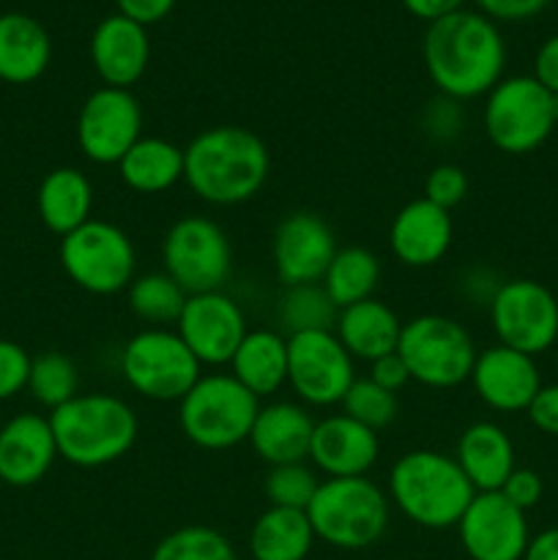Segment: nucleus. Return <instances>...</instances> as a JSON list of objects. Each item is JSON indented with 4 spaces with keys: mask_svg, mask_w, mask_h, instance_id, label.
Segmentation results:
<instances>
[{
    "mask_svg": "<svg viewBox=\"0 0 558 560\" xmlns=\"http://www.w3.org/2000/svg\"><path fill=\"white\" fill-rule=\"evenodd\" d=\"M370 381L377 383L381 388H386V392L397 394L410 383V372L408 366H405V361L399 359V353H388L383 355V359L372 361Z\"/></svg>",
    "mask_w": 558,
    "mask_h": 560,
    "instance_id": "44",
    "label": "nucleus"
},
{
    "mask_svg": "<svg viewBox=\"0 0 558 560\" xmlns=\"http://www.w3.org/2000/svg\"><path fill=\"white\" fill-rule=\"evenodd\" d=\"M337 249V235L326 219L312 211H295L274 230V271L284 288L321 282Z\"/></svg>",
    "mask_w": 558,
    "mask_h": 560,
    "instance_id": "17",
    "label": "nucleus"
},
{
    "mask_svg": "<svg viewBox=\"0 0 558 560\" xmlns=\"http://www.w3.org/2000/svg\"><path fill=\"white\" fill-rule=\"evenodd\" d=\"M465 129V113L460 102L446 96H438L430 102L421 113V131L430 137L432 142H452L463 135Z\"/></svg>",
    "mask_w": 558,
    "mask_h": 560,
    "instance_id": "39",
    "label": "nucleus"
},
{
    "mask_svg": "<svg viewBox=\"0 0 558 560\" xmlns=\"http://www.w3.org/2000/svg\"><path fill=\"white\" fill-rule=\"evenodd\" d=\"M58 457L74 468H104L131 452L140 435L135 408L113 394H77L71 402L49 410Z\"/></svg>",
    "mask_w": 558,
    "mask_h": 560,
    "instance_id": "3",
    "label": "nucleus"
},
{
    "mask_svg": "<svg viewBox=\"0 0 558 560\" xmlns=\"http://www.w3.org/2000/svg\"><path fill=\"white\" fill-rule=\"evenodd\" d=\"M260 399L230 372L202 375L178 402V427L186 441L206 452H228L249 441Z\"/></svg>",
    "mask_w": 558,
    "mask_h": 560,
    "instance_id": "6",
    "label": "nucleus"
},
{
    "mask_svg": "<svg viewBox=\"0 0 558 560\" xmlns=\"http://www.w3.org/2000/svg\"><path fill=\"white\" fill-rule=\"evenodd\" d=\"M31 355L20 342L0 339V402L16 397L27 388V375H31Z\"/></svg>",
    "mask_w": 558,
    "mask_h": 560,
    "instance_id": "40",
    "label": "nucleus"
},
{
    "mask_svg": "<svg viewBox=\"0 0 558 560\" xmlns=\"http://www.w3.org/2000/svg\"><path fill=\"white\" fill-rule=\"evenodd\" d=\"M315 539L337 550H367L388 530V495L367 476L323 479L306 506Z\"/></svg>",
    "mask_w": 558,
    "mask_h": 560,
    "instance_id": "5",
    "label": "nucleus"
},
{
    "mask_svg": "<svg viewBox=\"0 0 558 560\" xmlns=\"http://www.w3.org/2000/svg\"><path fill=\"white\" fill-rule=\"evenodd\" d=\"M337 315L339 310L328 299L321 282L290 284L277 301V320L284 337H293L301 331H326V328H334Z\"/></svg>",
    "mask_w": 558,
    "mask_h": 560,
    "instance_id": "33",
    "label": "nucleus"
},
{
    "mask_svg": "<svg viewBox=\"0 0 558 560\" xmlns=\"http://www.w3.org/2000/svg\"><path fill=\"white\" fill-rule=\"evenodd\" d=\"M120 372L131 392L153 402H181L202 377V364L170 328H142L120 353Z\"/></svg>",
    "mask_w": 558,
    "mask_h": 560,
    "instance_id": "9",
    "label": "nucleus"
},
{
    "mask_svg": "<svg viewBox=\"0 0 558 560\" xmlns=\"http://www.w3.org/2000/svg\"><path fill=\"white\" fill-rule=\"evenodd\" d=\"M175 3H178V0H115L118 14L129 16V20L140 22V25L146 27L156 25L164 16L173 14Z\"/></svg>",
    "mask_w": 558,
    "mask_h": 560,
    "instance_id": "45",
    "label": "nucleus"
},
{
    "mask_svg": "<svg viewBox=\"0 0 558 560\" xmlns=\"http://www.w3.org/2000/svg\"><path fill=\"white\" fill-rule=\"evenodd\" d=\"M490 323L498 345L539 355L558 339V299L534 279H509L490 299Z\"/></svg>",
    "mask_w": 558,
    "mask_h": 560,
    "instance_id": "13",
    "label": "nucleus"
},
{
    "mask_svg": "<svg viewBox=\"0 0 558 560\" xmlns=\"http://www.w3.org/2000/svg\"><path fill=\"white\" fill-rule=\"evenodd\" d=\"M246 331L244 310L224 290L189 295L175 323V334L202 366H228Z\"/></svg>",
    "mask_w": 558,
    "mask_h": 560,
    "instance_id": "15",
    "label": "nucleus"
},
{
    "mask_svg": "<svg viewBox=\"0 0 558 560\" xmlns=\"http://www.w3.org/2000/svg\"><path fill=\"white\" fill-rule=\"evenodd\" d=\"M342 413L350 416L359 424L370 427V430H386L394 419H397V394L386 392L370 377H356L353 386L348 388L342 402Z\"/></svg>",
    "mask_w": 558,
    "mask_h": 560,
    "instance_id": "36",
    "label": "nucleus"
},
{
    "mask_svg": "<svg viewBox=\"0 0 558 560\" xmlns=\"http://www.w3.org/2000/svg\"><path fill=\"white\" fill-rule=\"evenodd\" d=\"M356 381L353 355L342 348L334 328L288 337V386L301 405L334 408Z\"/></svg>",
    "mask_w": 558,
    "mask_h": 560,
    "instance_id": "12",
    "label": "nucleus"
},
{
    "mask_svg": "<svg viewBox=\"0 0 558 560\" xmlns=\"http://www.w3.org/2000/svg\"><path fill=\"white\" fill-rule=\"evenodd\" d=\"M315 530L301 509L268 506L249 530L252 560H306Z\"/></svg>",
    "mask_w": 558,
    "mask_h": 560,
    "instance_id": "30",
    "label": "nucleus"
},
{
    "mask_svg": "<svg viewBox=\"0 0 558 560\" xmlns=\"http://www.w3.org/2000/svg\"><path fill=\"white\" fill-rule=\"evenodd\" d=\"M454 241L452 213L435 202L410 200L394 213L388 224V246L392 255L408 268H430L446 257Z\"/></svg>",
    "mask_w": 558,
    "mask_h": 560,
    "instance_id": "21",
    "label": "nucleus"
},
{
    "mask_svg": "<svg viewBox=\"0 0 558 560\" xmlns=\"http://www.w3.org/2000/svg\"><path fill=\"white\" fill-rule=\"evenodd\" d=\"M151 60V38L148 27L124 14H109L93 27L91 63L98 80L109 88L131 91L142 80Z\"/></svg>",
    "mask_w": 558,
    "mask_h": 560,
    "instance_id": "20",
    "label": "nucleus"
},
{
    "mask_svg": "<svg viewBox=\"0 0 558 560\" xmlns=\"http://www.w3.org/2000/svg\"><path fill=\"white\" fill-rule=\"evenodd\" d=\"M58 459L49 419L20 413L0 427V481L16 490L38 485Z\"/></svg>",
    "mask_w": 558,
    "mask_h": 560,
    "instance_id": "22",
    "label": "nucleus"
},
{
    "mask_svg": "<svg viewBox=\"0 0 558 560\" xmlns=\"http://www.w3.org/2000/svg\"><path fill=\"white\" fill-rule=\"evenodd\" d=\"M317 487H321V479H317L315 468H310L304 463H290L268 470L263 490H266V498L271 506L301 509V512H306L310 501L315 498Z\"/></svg>",
    "mask_w": 558,
    "mask_h": 560,
    "instance_id": "37",
    "label": "nucleus"
},
{
    "mask_svg": "<svg viewBox=\"0 0 558 560\" xmlns=\"http://www.w3.org/2000/svg\"><path fill=\"white\" fill-rule=\"evenodd\" d=\"M142 104L126 88L102 85L82 102L77 145L93 164H115L142 137Z\"/></svg>",
    "mask_w": 558,
    "mask_h": 560,
    "instance_id": "14",
    "label": "nucleus"
},
{
    "mask_svg": "<svg viewBox=\"0 0 558 560\" xmlns=\"http://www.w3.org/2000/svg\"><path fill=\"white\" fill-rule=\"evenodd\" d=\"M118 175L137 195H162L184 180V148L164 137H140L118 162Z\"/></svg>",
    "mask_w": 558,
    "mask_h": 560,
    "instance_id": "29",
    "label": "nucleus"
},
{
    "mask_svg": "<svg viewBox=\"0 0 558 560\" xmlns=\"http://www.w3.org/2000/svg\"><path fill=\"white\" fill-rule=\"evenodd\" d=\"M49 60L53 42L42 22L20 11L0 14V80L9 85L36 82L47 71Z\"/></svg>",
    "mask_w": 558,
    "mask_h": 560,
    "instance_id": "26",
    "label": "nucleus"
},
{
    "mask_svg": "<svg viewBox=\"0 0 558 560\" xmlns=\"http://www.w3.org/2000/svg\"><path fill=\"white\" fill-rule=\"evenodd\" d=\"M397 353L410 381L438 392L463 386L479 355L468 328L446 315H419L403 323Z\"/></svg>",
    "mask_w": 558,
    "mask_h": 560,
    "instance_id": "8",
    "label": "nucleus"
},
{
    "mask_svg": "<svg viewBox=\"0 0 558 560\" xmlns=\"http://www.w3.org/2000/svg\"><path fill=\"white\" fill-rule=\"evenodd\" d=\"M151 560H239L233 541L208 525H184L153 547Z\"/></svg>",
    "mask_w": 558,
    "mask_h": 560,
    "instance_id": "35",
    "label": "nucleus"
},
{
    "mask_svg": "<svg viewBox=\"0 0 558 560\" xmlns=\"http://www.w3.org/2000/svg\"><path fill=\"white\" fill-rule=\"evenodd\" d=\"M550 0H476L479 11L492 22H523L545 11Z\"/></svg>",
    "mask_w": 558,
    "mask_h": 560,
    "instance_id": "42",
    "label": "nucleus"
},
{
    "mask_svg": "<svg viewBox=\"0 0 558 560\" xmlns=\"http://www.w3.org/2000/svg\"><path fill=\"white\" fill-rule=\"evenodd\" d=\"M534 80L545 85L550 93H558V33L536 49Z\"/></svg>",
    "mask_w": 558,
    "mask_h": 560,
    "instance_id": "46",
    "label": "nucleus"
},
{
    "mask_svg": "<svg viewBox=\"0 0 558 560\" xmlns=\"http://www.w3.org/2000/svg\"><path fill=\"white\" fill-rule=\"evenodd\" d=\"M465 3H468V0H403L405 11L414 14L416 20H425L427 25L454 14V11L465 9Z\"/></svg>",
    "mask_w": 558,
    "mask_h": 560,
    "instance_id": "47",
    "label": "nucleus"
},
{
    "mask_svg": "<svg viewBox=\"0 0 558 560\" xmlns=\"http://www.w3.org/2000/svg\"><path fill=\"white\" fill-rule=\"evenodd\" d=\"M334 334L353 359L372 364L375 359L397 353L403 320H399L392 306L372 295V299L339 310Z\"/></svg>",
    "mask_w": 558,
    "mask_h": 560,
    "instance_id": "25",
    "label": "nucleus"
},
{
    "mask_svg": "<svg viewBox=\"0 0 558 560\" xmlns=\"http://www.w3.org/2000/svg\"><path fill=\"white\" fill-rule=\"evenodd\" d=\"M189 295L181 290L175 279H170L164 271L142 273L131 279L126 288V301L137 320L148 323V328H167L175 326L184 312V304Z\"/></svg>",
    "mask_w": 558,
    "mask_h": 560,
    "instance_id": "32",
    "label": "nucleus"
},
{
    "mask_svg": "<svg viewBox=\"0 0 558 560\" xmlns=\"http://www.w3.org/2000/svg\"><path fill=\"white\" fill-rule=\"evenodd\" d=\"M523 560H558V528H547L531 536V545Z\"/></svg>",
    "mask_w": 558,
    "mask_h": 560,
    "instance_id": "48",
    "label": "nucleus"
},
{
    "mask_svg": "<svg viewBox=\"0 0 558 560\" xmlns=\"http://www.w3.org/2000/svg\"><path fill=\"white\" fill-rule=\"evenodd\" d=\"M452 457L476 492H498L518 468L512 438L492 421H474L465 427Z\"/></svg>",
    "mask_w": 558,
    "mask_h": 560,
    "instance_id": "24",
    "label": "nucleus"
},
{
    "mask_svg": "<svg viewBox=\"0 0 558 560\" xmlns=\"http://www.w3.org/2000/svg\"><path fill=\"white\" fill-rule=\"evenodd\" d=\"M457 536L470 560H523L531 545L525 512L501 492H476L460 517Z\"/></svg>",
    "mask_w": 558,
    "mask_h": 560,
    "instance_id": "16",
    "label": "nucleus"
},
{
    "mask_svg": "<svg viewBox=\"0 0 558 560\" xmlns=\"http://www.w3.org/2000/svg\"><path fill=\"white\" fill-rule=\"evenodd\" d=\"M164 273L186 295L224 290L233 277V244L208 217H181L162 241Z\"/></svg>",
    "mask_w": 558,
    "mask_h": 560,
    "instance_id": "11",
    "label": "nucleus"
},
{
    "mask_svg": "<svg viewBox=\"0 0 558 560\" xmlns=\"http://www.w3.org/2000/svg\"><path fill=\"white\" fill-rule=\"evenodd\" d=\"M381 457L377 432L359 424L350 416L334 413L315 421L310 443V459L326 479H353L367 476Z\"/></svg>",
    "mask_w": 558,
    "mask_h": 560,
    "instance_id": "19",
    "label": "nucleus"
},
{
    "mask_svg": "<svg viewBox=\"0 0 558 560\" xmlns=\"http://www.w3.org/2000/svg\"><path fill=\"white\" fill-rule=\"evenodd\" d=\"M377 282H381V260H377L375 252L364 249V246L337 249V255L328 262L326 273L321 279L323 290H326L337 310L372 299Z\"/></svg>",
    "mask_w": 558,
    "mask_h": 560,
    "instance_id": "31",
    "label": "nucleus"
},
{
    "mask_svg": "<svg viewBox=\"0 0 558 560\" xmlns=\"http://www.w3.org/2000/svg\"><path fill=\"white\" fill-rule=\"evenodd\" d=\"M271 173L266 142L244 126H211L184 148V180L208 206L230 208L260 195Z\"/></svg>",
    "mask_w": 558,
    "mask_h": 560,
    "instance_id": "2",
    "label": "nucleus"
},
{
    "mask_svg": "<svg viewBox=\"0 0 558 560\" xmlns=\"http://www.w3.org/2000/svg\"><path fill=\"white\" fill-rule=\"evenodd\" d=\"M468 175L457 164H438L425 178V200L435 202L438 208L449 213L468 197Z\"/></svg>",
    "mask_w": 558,
    "mask_h": 560,
    "instance_id": "38",
    "label": "nucleus"
},
{
    "mask_svg": "<svg viewBox=\"0 0 558 560\" xmlns=\"http://www.w3.org/2000/svg\"><path fill=\"white\" fill-rule=\"evenodd\" d=\"M553 118H556V126H558V93H553Z\"/></svg>",
    "mask_w": 558,
    "mask_h": 560,
    "instance_id": "49",
    "label": "nucleus"
},
{
    "mask_svg": "<svg viewBox=\"0 0 558 560\" xmlns=\"http://www.w3.org/2000/svg\"><path fill=\"white\" fill-rule=\"evenodd\" d=\"M481 126L492 145L509 156H525L550 140L556 129L553 93L534 74L503 77L485 96Z\"/></svg>",
    "mask_w": 558,
    "mask_h": 560,
    "instance_id": "7",
    "label": "nucleus"
},
{
    "mask_svg": "<svg viewBox=\"0 0 558 560\" xmlns=\"http://www.w3.org/2000/svg\"><path fill=\"white\" fill-rule=\"evenodd\" d=\"M315 432V419L306 405L271 402L260 405L249 432V446L268 468L310 459V443Z\"/></svg>",
    "mask_w": 558,
    "mask_h": 560,
    "instance_id": "23",
    "label": "nucleus"
},
{
    "mask_svg": "<svg viewBox=\"0 0 558 560\" xmlns=\"http://www.w3.org/2000/svg\"><path fill=\"white\" fill-rule=\"evenodd\" d=\"M421 58L441 96L468 102L487 96L503 80L507 44L490 16L460 9L427 25Z\"/></svg>",
    "mask_w": 558,
    "mask_h": 560,
    "instance_id": "1",
    "label": "nucleus"
},
{
    "mask_svg": "<svg viewBox=\"0 0 558 560\" xmlns=\"http://www.w3.org/2000/svg\"><path fill=\"white\" fill-rule=\"evenodd\" d=\"M470 386L476 397L487 408L498 413H520L528 410L531 399L542 388L539 366L534 355H525L507 345H492L476 355V364L470 370Z\"/></svg>",
    "mask_w": 558,
    "mask_h": 560,
    "instance_id": "18",
    "label": "nucleus"
},
{
    "mask_svg": "<svg viewBox=\"0 0 558 560\" xmlns=\"http://www.w3.org/2000/svg\"><path fill=\"white\" fill-rule=\"evenodd\" d=\"M228 366L230 375L257 399L274 397L288 386V337L274 328L246 331Z\"/></svg>",
    "mask_w": 558,
    "mask_h": 560,
    "instance_id": "27",
    "label": "nucleus"
},
{
    "mask_svg": "<svg viewBox=\"0 0 558 560\" xmlns=\"http://www.w3.org/2000/svg\"><path fill=\"white\" fill-rule=\"evenodd\" d=\"M476 490L452 454L416 448L403 454L388 474V498L414 525L427 530L457 528Z\"/></svg>",
    "mask_w": 558,
    "mask_h": 560,
    "instance_id": "4",
    "label": "nucleus"
},
{
    "mask_svg": "<svg viewBox=\"0 0 558 560\" xmlns=\"http://www.w3.org/2000/svg\"><path fill=\"white\" fill-rule=\"evenodd\" d=\"M36 211L44 228L55 235H69L88 222L93 211V186L77 167H55L42 178L36 191Z\"/></svg>",
    "mask_w": 558,
    "mask_h": 560,
    "instance_id": "28",
    "label": "nucleus"
},
{
    "mask_svg": "<svg viewBox=\"0 0 558 560\" xmlns=\"http://www.w3.org/2000/svg\"><path fill=\"white\" fill-rule=\"evenodd\" d=\"M27 392L47 410L60 408L80 394V366L71 355L60 353V350L33 355Z\"/></svg>",
    "mask_w": 558,
    "mask_h": 560,
    "instance_id": "34",
    "label": "nucleus"
},
{
    "mask_svg": "<svg viewBox=\"0 0 558 560\" xmlns=\"http://www.w3.org/2000/svg\"><path fill=\"white\" fill-rule=\"evenodd\" d=\"M58 257L66 277L91 295L120 293L137 271V249L129 233L104 219H88L74 233L63 235Z\"/></svg>",
    "mask_w": 558,
    "mask_h": 560,
    "instance_id": "10",
    "label": "nucleus"
},
{
    "mask_svg": "<svg viewBox=\"0 0 558 560\" xmlns=\"http://www.w3.org/2000/svg\"><path fill=\"white\" fill-rule=\"evenodd\" d=\"M498 492H501L512 506H518L520 512H528V509H534L536 503L542 501V495H545V481H542V476L536 474V470L514 468Z\"/></svg>",
    "mask_w": 558,
    "mask_h": 560,
    "instance_id": "41",
    "label": "nucleus"
},
{
    "mask_svg": "<svg viewBox=\"0 0 558 560\" xmlns=\"http://www.w3.org/2000/svg\"><path fill=\"white\" fill-rule=\"evenodd\" d=\"M525 413H528L531 424H534L536 430L545 432V435L550 438H558V383H550V386L542 383V388L536 392V397L531 399Z\"/></svg>",
    "mask_w": 558,
    "mask_h": 560,
    "instance_id": "43",
    "label": "nucleus"
}]
</instances>
